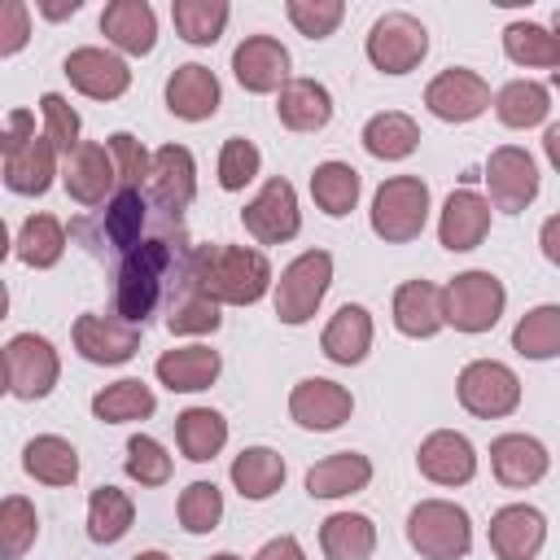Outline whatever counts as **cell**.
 Returning a JSON list of instances; mask_svg holds the SVG:
<instances>
[{
    "label": "cell",
    "mask_w": 560,
    "mask_h": 560,
    "mask_svg": "<svg viewBox=\"0 0 560 560\" xmlns=\"http://www.w3.org/2000/svg\"><path fill=\"white\" fill-rule=\"evenodd\" d=\"M188 280L219 306H254L276 289L267 254L249 245H192Z\"/></svg>",
    "instance_id": "1"
},
{
    "label": "cell",
    "mask_w": 560,
    "mask_h": 560,
    "mask_svg": "<svg viewBox=\"0 0 560 560\" xmlns=\"http://www.w3.org/2000/svg\"><path fill=\"white\" fill-rule=\"evenodd\" d=\"M179 267L184 262L175 258V241L166 232L140 241L131 254H122V267H118V280H114V315L144 328V319L162 302V289H166L171 271H179Z\"/></svg>",
    "instance_id": "2"
},
{
    "label": "cell",
    "mask_w": 560,
    "mask_h": 560,
    "mask_svg": "<svg viewBox=\"0 0 560 560\" xmlns=\"http://www.w3.org/2000/svg\"><path fill=\"white\" fill-rule=\"evenodd\" d=\"M0 149H4V188L9 192H22V197H39L52 188V175H57V144L39 131L35 136V118L26 109H13L9 122H4V136H0Z\"/></svg>",
    "instance_id": "3"
},
{
    "label": "cell",
    "mask_w": 560,
    "mask_h": 560,
    "mask_svg": "<svg viewBox=\"0 0 560 560\" xmlns=\"http://www.w3.org/2000/svg\"><path fill=\"white\" fill-rule=\"evenodd\" d=\"M407 542L424 560H464L472 551V521L451 499H420L407 512Z\"/></svg>",
    "instance_id": "4"
},
{
    "label": "cell",
    "mask_w": 560,
    "mask_h": 560,
    "mask_svg": "<svg viewBox=\"0 0 560 560\" xmlns=\"http://www.w3.org/2000/svg\"><path fill=\"white\" fill-rule=\"evenodd\" d=\"M508 306V289L494 271H459L442 284V315L455 332H490Z\"/></svg>",
    "instance_id": "5"
},
{
    "label": "cell",
    "mask_w": 560,
    "mask_h": 560,
    "mask_svg": "<svg viewBox=\"0 0 560 560\" xmlns=\"http://www.w3.org/2000/svg\"><path fill=\"white\" fill-rule=\"evenodd\" d=\"M429 223V184L420 175H389L372 192V232L385 245H407Z\"/></svg>",
    "instance_id": "6"
},
{
    "label": "cell",
    "mask_w": 560,
    "mask_h": 560,
    "mask_svg": "<svg viewBox=\"0 0 560 560\" xmlns=\"http://www.w3.org/2000/svg\"><path fill=\"white\" fill-rule=\"evenodd\" d=\"M328 284H332V254H328V249H306V254H298V258L280 271L276 289H271L276 319L289 324V328L315 319V311H319Z\"/></svg>",
    "instance_id": "7"
},
{
    "label": "cell",
    "mask_w": 560,
    "mask_h": 560,
    "mask_svg": "<svg viewBox=\"0 0 560 560\" xmlns=\"http://www.w3.org/2000/svg\"><path fill=\"white\" fill-rule=\"evenodd\" d=\"M57 376H61V359H57V346L39 332H13L4 341V389L22 402H35V398H48L57 389Z\"/></svg>",
    "instance_id": "8"
},
{
    "label": "cell",
    "mask_w": 560,
    "mask_h": 560,
    "mask_svg": "<svg viewBox=\"0 0 560 560\" xmlns=\"http://www.w3.org/2000/svg\"><path fill=\"white\" fill-rule=\"evenodd\" d=\"M455 398L477 420H503L521 407V376L499 359H472L455 376Z\"/></svg>",
    "instance_id": "9"
},
{
    "label": "cell",
    "mask_w": 560,
    "mask_h": 560,
    "mask_svg": "<svg viewBox=\"0 0 560 560\" xmlns=\"http://www.w3.org/2000/svg\"><path fill=\"white\" fill-rule=\"evenodd\" d=\"M368 61L381 70V74H407L424 61L429 52V31L420 18L394 9V13H381L368 31V44H363Z\"/></svg>",
    "instance_id": "10"
},
{
    "label": "cell",
    "mask_w": 560,
    "mask_h": 560,
    "mask_svg": "<svg viewBox=\"0 0 560 560\" xmlns=\"http://www.w3.org/2000/svg\"><path fill=\"white\" fill-rule=\"evenodd\" d=\"M486 188L490 206L503 214H521L538 197V162L521 144H499L486 158Z\"/></svg>",
    "instance_id": "11"
},
{
    "label": "cell",
    "mask_w": 560,
    "mask_h": 560,
    "mask_svg": "<svg viewBox=\"0 0 560 560\" xmlns=\"http://www.w3.org/2000/svg\"><path fill=\"white\" fill-rule=\"evenodd\" d=\"M241 223H245V232H249L258 245H284V241H293L298 228H302V210H298L293 184L280 179V175L267 179V184L258 188V197L241 210Z\"/></svg>",
    "instance_id": "12"
},
{
    "label": "cell",
    "mask_w": 560,
    "mask_h": 560,
    "mask_svg": "<svg viewBox=\"0 0 560 560\" xmlns=\"http://www.w3.org/2000/svg\"><path fill=\"white\" fill-rule=\"evenodd\" d=\"M424 105L442 122H472V118H481L490 109V83L477 70L451 66V70H442V74L429 79Z\"/></svg>",
    "instance_id": "13"
},
{
    "label": "cell",
    "mask_w": 560,
    "mask_h": 560,
    "mask_svg": "<svg viewBox=\"0 0 560 560\" xmlns=\"http://www.w3.org/2000/svg\"><path fill=\"white\" fill-rule=\"evenodd\" d=\"M350 411H354L350 389L337 385V381H328V376H302V381L293 385V394H289V416H293L302 429H311V433H332V429H341V424L350 420Z\"/></svg>",
    "instance_id": "14"
},
{
    "label": "cell",
    "mask_w": 560,
    "mask_h": 560,
    "mask_svg": "<svg viewBox=\"0 0 560 560\" xmlns=\"http://www.w3.org/2000/svg\"><path fill=\"white\" fill-rule=\"evenodd\" d=\"M61 70H66L70 88L83 92V96H92V101H118V96L131 88L127 61H122L118 52H109V48H96V44L66 52Z\"/></svg>",
    "instance_id": "15"
},
{
    "label": "cell",
    "mask_w": 560,
    "mask_h": 560,
    "mask_svg": "<svg viewBox=\"0 0 560 560\" xmlns=\"http://www.w3.org/2000/svg\"><path fill=\"white\" fill-rule=\"evenodd\" d=\"M70 337H74V350L88 363H101V368L127 363L140 350V328L136 324H127L118 315H96V311L79 315L74 328H70Z\"/></svg>",
    "instance_id": "16"
},
{
    "label": "cell",
    "mask_w": 560,
    "mask_h": 560,
    "mask_svg": "<svg viewBox=\"0 0 560 560\" xmlns=\"http://www.w3.org/2000/svg\"><path fill=\"white\" fill-rule=\"evenodd\" d=\"M232 74L254 96L280 92L289 83V48L276 35H245L232 52Z\"/></svg>",
    "instance_id": "17"
},
{
    "label": "cell",
    "mask_w": 560,
    "mask_h": 560,
    "mask_svg": "<svg viewBox=\"0 0 560 560\" xmlns=\"http://www.w3.org/2000/svg\"><path fill=\"white\" fill-rule=\"evenodd\" d=\"M416 468L433 486H468L477 477V446L455 429H433L416 451Z\"/></svg>",
    "instance_id": "18"
},
{
    "label": "cell",
    "mask_w": 560,
    "mask_h": 560,
    "mask_svg": "<svg viewBox=\"0 0 560 560\" xmlns=\"http://www.w3.org/2000/svg\"><path fill=\"white\" fill-rule=\"evenodd\" d=\"M219 101H223V88H219V74L201 61H184L171 70L166 79V109L184 122H206L219 114Z\"/></svg>",
    "instance_id": "19"
},
{
    "label": "cell",
    "mask_w": 560,
    "mask_h": 560,
    "mask_svg": "<svg viewBox=\"0 0 560 560\" xmlns=\"http://www.w3.org/2000/svg\"><path fill=\"white\" fill-rule=\"evenodd\" d=\"M547 542V516L529 503H508L490 516V551L499 560H534Z\"/></svg>",
    "instance_id": "20"
},
{
    "label": "cell",
    "mask_w": 560,
    "mask_h": 560,
    "mask_svg": "<svg viewBox=\"0 0 560 560\" xmlns=\"http://www.w3.org/2000/svg\"><path fill=\"white\" fill-rule=\"evenodd\" d=\"M61 184H66V192H70L79 206H101L105 197H114L118 166H114V158H109L105 144L83 140V144L66 158V166H61Z\"/></svg>",
    "instance_id": "21"
},
{
    "label": "cell",
    "mask_w": 560,
    "mask_h": 560,
    "mask_svg": "<svg viewBox=\"0 0 560 560\" xmlns=\"http://www.w3.org/2000/svg\"><path fill=\"white\" fill-rule=\"evenodd\" d=\"M490 232V201L472 188H455L446 201H442V214H438V241L442 249L451 254H468L486 241Z\"/></svg>",
    "instance_id": "22"
},
{
    "label": "cell",
    "mask_w": 560,
    "mask_h": 560,
    "mask_svg": "<svg viewBox=\"0 0 560 560\" xmlns=\"http://www.w3.org/2000/svg\"><path fill=\"white\" fill-rule=\"evenodd\" d=\"M551 468V455L538 438L529 433H503L490 442V472L499 477V486L508 490H525V486H538Z\"/></svg>",
    "instance_id": "23"
},
{
    "label": "cell",
    "mask_w": 560,
    "mask_h": 560,
    "mask_svg": "<svg viewBox=\"0 0 560 560\" xmlns=\"http://www.w3.org/2000/svg\"><path fill=\"white\" fill-rule=\"evenodd\" d=\"M101 35L127 52V57H144L158 44V13L149 0H109L101 13Z\"/></svg>",
    "instance_id": "24"
},
{
    "label": "cell",
    "mask_w": 560,
    "mask_h": 560,
    "mask_svg": "<svg viewBox=\"0 0 560 560\" xmlns=\"http://www.w3.org/2000/svg\"><path fill=\"white\" fill-rule=\"evenodd\" d=\"M149 197L162 210H171V214H179L184 206H192V197H197V162H192V153L184 144H162L153 153Z\"/></svg>",
    "instance_id": "25"
},
{
    "label": "cell",
    "mask_w": 560,
    "mask_h": 560,
    "mask_svg": "<svg viewBox=\"0 0 560 560\" xmlns=\"http://www.w3.org/2000/svg\"><path fill=\"white\" fill-rule=\"evenodd\" d=\"M153 372H158V381L171 394H197V389H210L219 381L223 359L210 346H175V350H162L158 354Z\"/></svg>",
    "instance_id": "26"
},
{
    "label": "cell",
    "mask_w": 560,
    "mask_h": 560,
    "mask_svg": "<svg viewBox=\"0 0 560 560\" xmlns=\"http://www.w3.org/2000/svg\"><path fill=\"white\" fill-rule=\"evenodd\" d=\"M372 311L368 306H359V302H346V306H337V315L324 324V332H319V350L332 359V363H341V368H354V363H363L368 359V350H372Z\"/></svg>",
    "instance_id": "27"
},
{
    "label": "cell",
    "mask_w": 560,
    "mask_h": 560,
    "mask_svg": "<svg viewBox=\"0 0 560 560\" xmlns=\"http://www.w3.org/2000/svg\"><path fill=\"white\" fill-rule=\"evenodd\" d=\"M276 118L289 131H324L332 122V92L319 79H289L276 92Z\"/></svg>",
    "instance_id": "28"
},
{
    "label": "cell",
    "mask_w": 560,
    "mask_h": 560,
    "mask_svg": "<svg viewBox=\"0 0 560 560\" xmlns=\"http://www.w3.org/2000/svg\"><path fill=\"white\" fill-rule=\"evenodd\" d=\"M394 328L402 337H433L438 328H446V315H442V289L433 280H407L394 289Z\"/></svg>",
    "instance_id": "29"
},
{
    "label": "cell",
    "mask_w": 560,
    "mask_h": 560,
    "mask_svg": "<svg viewBox=\"0 0 560 560\" xmlns=\"http://www.w3.org/2000/svg\"><path fill=\"white\" fill-rule=\"evenodd\" d=\"M368 481H372V459L359 451H337V455H324L319 464L306 468V494L311 499H346V494L368 490Z\"/></svg>",
    "instance_id": "30"
},
{
    "label": "cell",
    "mask_w": 560,
    "mask_h": 560,
    "mask_svg": "<svg viewBox=\"0 0 560 560\" xmlns=\"http://www.w3.org/2000/svg\"><path fill=\"white\" fill-rule=\"evenodd\" d=\"M228 477H232V486L241 490V499L262 503V499H271V494L284 486V455L271 451V446H245V451L232 459Z\"/></svg>",
    "instance_id": "31"
},
{
    "label": "cell",
    "mask_w": 560,
    "mask_h": 560,
    "mask_svg": "<svg viewBox=\"0 0 560 560\" xmlns=\"http://www.w3.org/2000/svg\"><path fill=\"white\" fill-rule=\"evenodd\" d=\"M363 149L381 162H402L420 149V127L402 109H381L363 122Z\"/></svg>",
    "instance_id": "32"
},
{
    "label": "cell",
    "mask_w": 560,
    "mask_h": 560,
    "mask_svg": "<svg viewBox=\"0 0 560 560\" xmlns=\"http://www.w3.org/2000/svg\"><path fill=\"white\" fill-rule=\"evenodd\" d=\"M219 324H223L219 302H214V298H206V293L188 280V254H184L179 293H175V298H171V306H166V328H171L175 337H206V332H214Z\"/></svg>",
    "instance_id": "33"
},
{
    "label": "cell",
    "mask_w": 560,
    "mask_h": 560,
    "mask_svg": "<svg viewBox=\"0 0 560 560\" xmlns=\"http://www.w3.org/2000/svg\"><path fill=\"white\" fill-rule=\"evenodd\" d=\"M175 442H179L184 459H192V464L214 459L228 446V420H223V411H214V407H184L175 416Z\"/></svg>",
    "instance_id": "34"
},
{
    "label": "cell",
    "mask_w": 560,
    "mask_h": 560,
    "mask_svg": "<svg viewBox=\"0 0 560 560\" xmlns=\"http://www.w3.org/2000/svg\"><path fill=\"white\" fill-rule=\"evenodd\" d=\"M319 547H324L328 560H372L376 525L363 512H332L319 525Z\"/></svg>",
    "instance_id": "35"
},
{
    "label": "cell",
    "mask_w": 560,
    "mask_h": 560,
    "mask_svg": "<svg viewBox=\"0 0 560 560\" xmlns=\"http://www.w3.org/2000/svg\"><path fill=\"white\" fill-rule=\"evenodd\" d=\"M22 468L35 481H44V486H74V477H79V451L66 438H57V433H39V438H31L22 446Z\"/></svg>",
    "instance_id": "36"
},
{
    "label": "cell",
    "mask_w": 560,
    "mask_h": 560,
    "mask_svg": "<svg viewBox=\"0 0 560 560\" xmlns=\"http://www.w3.org/2000/svg\"><path fill=\"white\" fill-rule=\"evenodd\" d=\"M359 192H363V179H359V171L350 166V162H319L315 171H311V197H315V206L328 214V219H341V214H350L354 206H359Z\"/></svg>",
    "instance_id": "37"
},
{
    "label": "cell",
    "mask_w": 560,
    "mask_h": 560,
    "mask_svg": "<svg viewBox=\"0 0 560 560\" xmlns=\"http://www.w3.org/2000/svg\"><path fill=\"white\" fill-rule=\"evenodd\" d=\"M158 411V398L144 381L127 376V381H114L105 389L92 394V416L101 424H127V420H149Z\"/></svg>",
    "instance_id": "38"
},
{
    "label": "cell",
    "mask_w": 560,
    "mask_h": 560,
    "mask_svg": "<svg viewBox=\"0 0 560 560\" xmlns=\"http://www.w3.org/2000/svg\"><path fill=\"white\" fill-rule=\"evenodd\" d=\"M13 254H18L26 267H35V271L57 267L61 254H66V228H61V219H52V214H31V219H22V228H18V236H13Z\"/></svg>",
    "instance_id": "39"
},
{
    "label": "cell",
    "mask_w": 560,
    "mask_h": 560,
    "mask_svg": "<svg viewBox=\"0 0 560 560\" xmlns=\"http://www.w3.org/2000/svg\"><path fill=\"white\" fill-rule=\"evenodd\" d=\"M512 350L521 359H556L560 354V302H542L534 311H525L512 328Z\"/></svg>",
    "instance_id": "40"
},
{
    "label": "cell",
    "mask_w": 560,
    "mask_h": 560,
    "mask_svg": "<svg viewBox=\"0 0 560 560\" xmlns=\"http://www.w3.org/2000/svg\"><path fill=\"white\" fill-rule=\"evenodd\" d=\"M547 109H551V92H547L538 79H512V83H503L499 96H494V114H499V122L512 127V131L538 127V122L547 118Z\"/></svg>",
    "instance_id": "41"
},
{
    "label": "cell",
    "mask_w": 560,
    "mask_h": 560,
    "mask_svg": "<svg viewBox=\"0 0 560 560\" xmlns=\"http://www.w3.org/2000/svg\"><path fill=\"white\" fill-rule=\"evenodd\" d=\"M131 521H136V503H131V494L127 490H118V486H96L92 494H88V538L92 542H118L127 529H131Z\"/></svg>",
    "instance_id": "42"
},
{
    "label": "cell",
    "mask_w": 560,
    "mask_h": 560,
    "mask_svg": "<svg viewBox=\"0 0 560 560\" xmlns=\"http://www.w3.org/2000/svg\"><path fill=\"white\" fill-rule=\"evenodd\" d=\"M503 52L516 66H538V70H560V35L538 26V22H508L503 26Z\"/></svg>",
    "instance_id": "43"
},
{
    "label": "cell",
    "mask_w": 560,
    "mask_h": 560,
    "mask_svg": "<svg viewBox=\"0 0 560 560\" xmlns=\"http://www.w3.org/2000/svg\"><path fill=\"white\" fill-rule=\"evenodd\" d=\"M144 197L140 188H118L109 201H105V214H101V241H109L114 249L131 254L140 245V232H144Z\"/></svg>",
    "instance_id": "44"
},
{
    "label": "cell",
    "mask_w": 560,
    "mask_h": 560,
    "mask_svg": "<svg viewBox=\"0 0 560 560\" xmlns=\"http://www.w3.org/2000/svg\"><path fill=\"white\" fill-rule=\"evenodd\" d=\"M228 18H232V9H228L223 0H171V22H175V31H179L188 44H197V48L214 44V39L223 35Z\"/></svg>",
    "instance_id": "45"
},
{
    "label": "cell",
    "mask_w": 560,
    "mask_h": 560,
    "mask_svg": "<svg viewBox=\"0 0 560 560\" xmlns=\"http://www.w3.org/2000/svg\"><path fill=\"white\" fill-rule=\"evenodd\" d=\"M39 538V512L31 499L9 494L0 503V560H22Z\"/></svg>",
    "instance_id": "46"
},
{
    "label": "cell",
    "mask_w": 560,
    "mask_h": 560,
    "mask_svg": "<svg viewBox=\"0 0 560 560\" xmlns=\"http://www.w3.org/2000/svg\"><path fill=\"white\" fill-rule=\"evenodd\" d=\"M175 512H179L184 534H210V529H219V521H223V490H219L214 481H188V486L179 490Z\"/></svg>",
    "instance_id": "47"
},
{
    "label": "cell",
    "mask_w": 560,
    "mask_h": 560,
    "mask_svg": "<svg viewBox=\"0 0 560 560\" xmlns=\"http://www.w3.org/2000/svg\"><path fill=\"white\" fill-rule=\"evenodd\" d=\"M262 171V153L254 140L245 136H228L223 149H219V188L223 192H241L245 184H254Z\"/></svg>",
    "instance_id": "48"
},
{
    "label": "cell",
    "mask_w": 560,
    "mask_h": 560,
    "mask_svg": "<svg viewBox=\"0 0 560 560\" xmlns=\"http://www.w3.org/2000/svg\"><path fill=\"white\" fill-rule=\"evenodd\" d=\"M122 468H127V477L140 481V486H166V481H171V455H166V446H162L158 438H149V433L127 438Z\"/></svg>",
    "instance_id": "49"
},
{
    "label": "cell",
    "mask_w": 560,
    "mask_h": 560,
    "mask_svg": "<svg viewBox=\"0 0 560 560\" xmlns=\"http://www.w3.org/2000/svg\"><path fill=\"white\" fill-rule=\"evenodd\" d=\"M39 114H44V136L57 144L61 158H70V153L83 144V140H79L83 122H79L74 105H70L61 92H44V96H39Z\"/></svg>",
    "instance_id": "50"
},
{
    "label": "cell",
    "mask_w": 560,
    "mask_h": 560,
    "mask_svg": "<svg viewBox=\"0 0 560 560\" xmlns=\"http://www.w3.org/2000/svg\"><path fill=\"white\" fill-rule=\"evenodd\" d=\"M284 13H289V22L298 26V35H306V39H328V35L341 26L346 4H341V0H289Z\"/></svg>",
    "instance_id": "51"
},
{
    "label": "cell",
    "mask_w": 560,
    "mask_h": 560,
    "mask_svg": "<svg viewBox=\"0 0 560 560\" xmlns=\"http://www.w3.org/2000/svg\"><path fill=\"white\" fill-rule=\"evenodd\" d=\"M105 149H109V158H114V166H118V184H122V188H140V184H149L153 153H149L131 131H114V136L105 140Z\"/></svg>",
    "instance_id": "52"
},
{
    "label": "cell",
    "mask_w": 560,
    "mask_h": 560,
    "mask_svg": "<svg viewBox=\"0 0 560 560\" xmlns=\"http://www.w3.org/2000/svg\"><path fill=\"white\" fill-rule=\"evenodd\" d=\"M26 39H31V9L22 0H4V9H0V57L22 52Z\"/></svg>",
    "instance_id": "53"
},
{
    "label": "cell",
    "mask_w": 560,
    "mask_h": 560,
    "mask_svg": "<svg viewBox=\"0 0 560 560\" xmlns=\"http://www.w3.org/2000/svg\"><path fill=\"white\" fill-rule=\"evenodd\" d=\"M254 560H306V551H302V542L293 534H280V538H267L254 551Z\"/></svg>",
    "instance_id": "54"
},
{
    "label": "cell",
    "mask_w": 560,
    "mask_h": 560,
    "mask_svg": "<svg viewBox=\"0 0 560 560\" xmlns=\"http://www.w3.org/2000/svg\"><path fill=\"white\" fill-rule=\"evenodd\" d=\"M538 245H542V258H547L551 267H560V214L542 219V228H538Z\"/></svg>",
    "instance_id": "55"
},
{
    "label": "cell",
    "mask_w": 560,
    "mask_h": 560,
    "mask_svg": "<svg viewBox=\"0 0 560 560\" xmlns=\"http://www.w3.org/2000/svg\"><path fill=\"white\" fill-rule=\"evenodd\" d=\"M542 153H547V162L560 171V122H551V127L542 131Z\"/></svg>",
    "instance_id": "56"
},
{
    "label": "cell",
    "mask_w": 560,
    "mask_h": 560,
    "mask_svg": "<svg viewBox=\"0 0 560 560\" xmlns=\"http://www.w3.org/2000/svg\"><path fill=\"white\" fill-rule=\"evenodd\" d=\"M79 4H83V0H61V4H39V13L57 22V18H70V13H79Z\"/></svg>",
    "instance_id": "57"
},
{
    "label": "cell",
    "mask_w": 560,
    "mask_h": 560,
    "mask_svg": "<svg viewBox=\"0 0 560 560\" xmlns=\"http://www.w3.org/2000/svg\"><path fill=\"white\" fill-rule=\"evenodd\" d=\"M131 560H171V556H166V551H136Z\"/></svg>",
    "instance_id": "58"
},
{
    "label": "cell",
    "mask_w": 560,
    "mask_h": 560,
    "mask_svg": "<svg viewBox=\"0 0 560 560\" xmlns=\"http://www.w3.org/2000/svg\"><path fill=\"white\" fill-rule=\"evenodd\" d=\"M210 560H245V556H236V551H214Z\"/></svg>",
    "instance_id": "59"
}]
</instances>
